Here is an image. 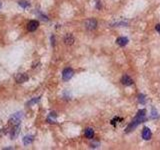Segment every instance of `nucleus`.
<instances>
[{
    "label": "nucleus",
    "instance_id": "4468645a",
    "mask_svg": "<svg viewBox=\"0 0 160 150\" xmlns=\"http://www.w3.org/2000/svg\"><path fill=\"white\" fill-rule=\"evenodd\" d=\"M18 133H19V127L17 126V127H16V128H14L13 130H12V133H11V137H12V139L15 138V136H17Z\"/></svg>",
    "mask_w": 160,
    "mask_h": 150
},
{
    "label": "nucleus",
    "instance_id": "2eb2a0df",
    "mask_svg": "<svg viewBox=\"0 0 160 150\" xmlns=\"http://www.w3.org/2000/svg\"><path fill=\"white\" fill-rule=\"evenodd\" d=\"M19 3V5L21 6L22 8H24V9H26V8L29 6V2H27V1H23V0H21V1H19L18 2Z\"/></svg>",
    "mask_w": 160,
    "mask_h": 150
},
{
    "label": "nucleus",
    "instance_id": "6ab92c4d",
    "mask_svg": "<svg viewBox=\"0 0 160 150\" xmlns=\"http://www.w3.org/2000/svg\"><path fill=\"white\" fill-rule=\"evenodd\" d=\"M2 7V4H1V2H0V8H1Z\"/></svg>",
    "mask_w": 160,
    "mask_h": 150
},
{
    "label": "nucleus",
    "instance_id": "7ed1b4c3",
    "mask_svg": "<svg viewBox=\"0 0 160 150\" xmlns=\"http://www.w3.org/2000/svg\"><path fill=\"white\" fill-rule=\"evenodd\" d=\"M38 26H39L38 21H36V20H32V21H30L29 23L27 24V29H28V31L33 32V31H35V30L37 29Z\"/></svg>",
    "mask_w": 160,
    "mask_h": 150
},
{
    "label": "nucleus",
    "instance_id": "0eeeda50",
    "mask_svg": "<svg viewBox=\"0 0 160 150\" xmlns=\"http://www.w3.org/2000/svg\"><path fill=\"white\" fill-rule=\"evenodd\" d=\"M121 82H122V84L126 85V86H129V85L133 84V80L130 78V76H128V75H124V76H122V78H121Z\"/></svg>",
    "mask_w": 160,
    "mask_h": 150
},
{
    "label": "nucleus",
    "instance_id": "f3484780",
    "mask_svg": "<svg viewBox=\"0 0 160 150\" xmlns=\"http://www.w3.org/2000/svg\"><path fill=\"white\" fill-rule=\"evenodd\" d=\"M139 102H140V103H144V96H143V95L142 94H140V95H139Z\"/></svg>",
    "mask_w": 160,
    "mask_h": 150
},
{
    "label": "nucleus",
    "instance_id": "1a4fd4ad",
    "mask_svg": "<svg viewBox=\"0 0 160 150\" xmlns=\"http://www.w3.org/2000/svg\"><path fill=\"white\" fill-rule=\"evenodd\" d=\"M116 43L118 44L119 46H125L128 43V39H127L126 37H118L116 39Z\"/></svg>",
    "mask_w": 160,
    "mask_h": 150
},
{
    "label": "nucleus",
    "instance_id": "f257e3e1",
    "mask_svg": "<svg viewBox=\"0 0 160 150\" xmlns=\"http://www.w3.org/2000/svg\"><path fill=\"white\" fill-rule=\"evenodd\" d=\"M145 118H146V111H145L144 109L139 110L138 112H137L136 116H135L134 119L132 120V122H130V124L127 126L126 132L128 133V132H130V131H132L133 129H135L139 124H140V123L144 122Z\"/></svg>",
    "mask_w": 160,
    "mask_h": 150
},
{
    "label": "nucleus",
    "instance_id": "20e7f679",
    "mask_svg": "<svg viewBox=\"0 0 160 150\" xmlns=\"http://www.w3.org/2000/svg\"><path fill=\"white\" fill-rule=\"evenodd\" d=\"M15 79L18 83H23V82H26V81L28 80V76H27V74L26 73H19V74L16 75Z\"/></svg>",
    "mask_w": 160,
    "mask_h": 150
},
{
    "label": "nucleus",
    "instance_id": "423d86ee",
    "mask_svg": "<svg viewBox=\"0 0 160 150\" xmlns=\"http://www.w3.org/2000/svg\"><path fill=\"white\" fill-rule=\"evenodd\" d=\"M151 136H152V133H151L150 129L145 127L142 131V138L144 139V140H149V139L151 138Z\"/></svg>",
    "mask_w": 160,
    "mask_h": 150
},
{
    "label": "nucleus",
    "instance_id": "f03ea898",
    "mask_svg": "<svg viewBox=\"0 0 160 150\" xmlns=\"http://www.w3.org/2000/svg\"><path fill=\"white\" fill-rule=\"evenodd\" d=\"M73 75H74L73 69H71V68H66V69H64L63 72H62V78H63L64 81H68L73 77Z\"/></svg>",
    "mask_w": 160,
    "mask_h": 150
},
{
    "label": "nucleus",
    "instance_id": "9b49d317",
    "mask_svg": "<svg viewBox=\"0 0 160 150\" xmlns=\"http://www.w3.org/2000/svg\"><path fill=\"white\" fill-rule=\"evenodd\" d=\"M33 142V136H30V135H27L23 138V143L24 145H29L30 143Z\"/></svg>",
    "mask_w": 160,
    "mask_h": 150
},
{
    "label": "nucleus",
    "instance_id": "f8f14e48",
    "mask_svg": "<svg viewBox=\"0 0 160 150\" xmlns=\"http://www.w3.org/2000/svg\"><path fill=\"white\" fill-rule=\"evenodd\" d=\"M64 41H65L66 44H72L74 42L73 36H72L71 34H67V35H66V37L64 38Z\"/></svg>",
    "mask_w": 160,
    "mask_h": 150
},
{
    "label": "nucleus",
    "instance_id": "a211bd4d",
    "mask_svg": "<svg viewBox=\"0 0 160 150\" xmlns=\"http://www.w3.org/2000/svg\"><path fill=\"white\" fill-rule=\"evenodd\" d=\"M155 29H156V31L158 32V33H160V24H157L156 27H155Z\"/></svg>",
    "mask_w": 160,
    "mask_h": 150
},
{
    "label": "nucleus",
    "instance_id": "dca6fc26",
    "mask_svg": "<svg viewBox=\"0 0 160 150\" xmlns=\"http://www.w3.org/2000/svg\"><path fill=\"white\" fill-rule=\"evenodd\" d=\"M39 99H40V97H37V98H36V99H33V100H31L29 103H28V105H29V106H30V105L35 104L36 102H38V101H39Z\"/></svg>",
    "mask_w": 160,
    "mask_h": 150
},
{
    "label": "nucleus",
    "instance_id": "9d476101",
    "mask_svg": "<svg viewBox=\"0 0 160 150\" xmlns=\"http://www.w3.org/2000/svg\"><path fill=\"white\" fill-rule=\"evenodd\" d=\"M85 137L88 139H91L93 138V136H94V130H93L92 128H87L86 130H85Z\"/></svg>",
    "mask_w": 160,
    "mask_h": 150
},
{
    "label": "nucleus",
    "instance_id": "39448f33",
    "mask_svg": "<svg viewBox=\"0 0 160 150\" xmlns=\"http://www.w3.org/2000/svg\"><path fill=\"white\" fill-rule=\"evenodd\" d=\"M86 28L87 29H89V30H93V29H95L96 28V26H97V21L95 19H89L88 21H86Z\"/></svg>",
    "mask_w": 160,
    "mask_h": 150
},
{
    "label": "nucleus",
    "instance_id": "ddd939ff",
    "mask_svg": "<svg viewBox=\"0 0 160 150\" xmlns=\"http://www.w3.org/2000/svg\"><path fill=\"white\" fill-rule=\"evenodd\" d=\"M56 116H57V115H56L55 113H50V115L48 116V118H47V121H49V123L50 122L54 123V119L56 118Z\"/></svg>",
    "mask_w": 160,
    "mask_h": 150
},
{
    "label": "nucleus",
    "instance_id": "6e6552de",
    "mask_svg": "<svg viewBox=\"0 0 160 150\" xmlns=\"http://www.w3.org/2000/svg\"><path fill=\"white\" fill-rule=\"evenodd\" d=\"M20 117H21V113L20 112L15 113V114H14L13 116H11V118H10V122L14 125H18V123H19V121H20Z\"/></svg>",
    "mask_w": 160,
    "mask_h": 150
}]
</instances>
